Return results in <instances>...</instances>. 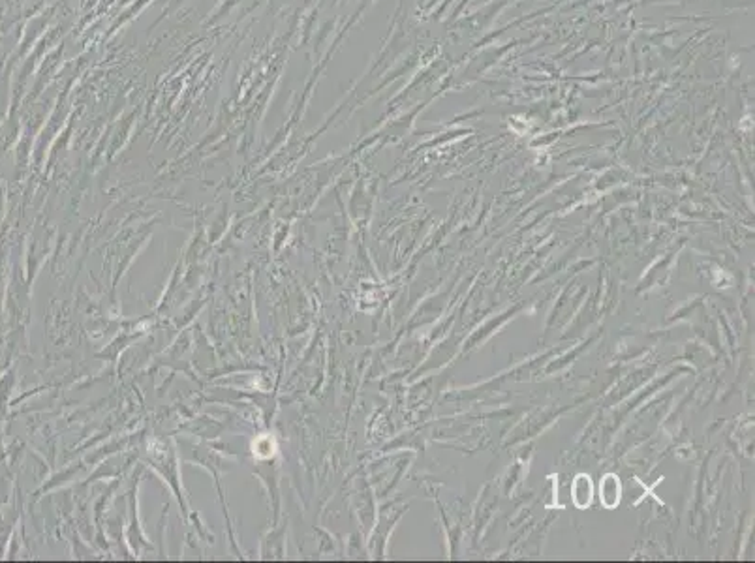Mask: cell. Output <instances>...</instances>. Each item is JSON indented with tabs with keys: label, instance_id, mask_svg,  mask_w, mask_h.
Listing matches in <instances>:
<instances>
[{
	"label": "cell",
	"instance_id": "7a4b0ae2",
	"mask_svg": "<svg viewBox=\"0 0 755 563\" xmlns=\"http://www.w3.org/2000/svg\"><path fill=\"white\" fill-rule=\"evenodd\" d=\"M571 497H573V503L579 509H587L592 503L594 486L592 479L588 475H577L575 481H573V486H571Z\"/></svg>",
	"mask_w": 755,
	"mask_h": 563
},
{
	"label": "cell",
	"instance_id": "6da1fadb",
	"mask_svg": "<svg viewBox=\"0 0 755 563\" xmlns=\"http://www.w3.org/2000/svg\"><path fill=\"white\" fill-rule=\"evenodd\" d=\"M622 486L620 479L615 474H607L599 485V500L603 503V507L615 509L620 503Z\"/></svg>",
	"mask_w": 755,
	"mask_h": 563
}]
</instances>
